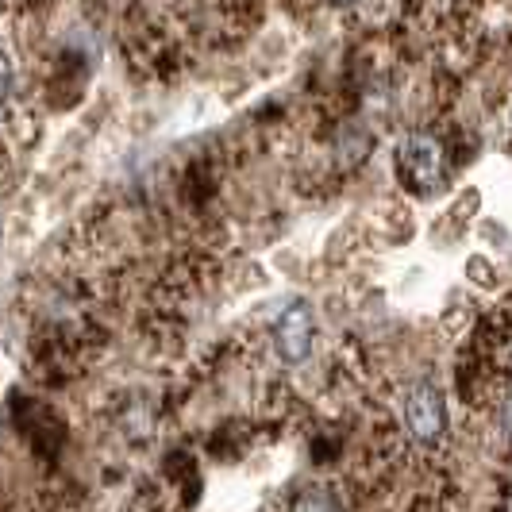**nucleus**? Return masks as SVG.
Returning <instances> with one entry per match:
<instances>
[{
  "label": "nucleus",
  "mask_w": 512,
  "mask_h": 512,
  "mask_svg": "<svg viewBox=\"0 0 512 512\" xmlns=\"http://www.w3.org/2000/svg\"><path fill=\"white\" fill-rule=\"evenodd\" d=\"M343 4H351V0H343Z\"/></svg>",
  "instance_id": "nucleus-6"
},
{
  "label": "nucleus",
  "mask_w": 512,
  "mask_h": 512,
  "mask_svg": "<svg viewBox=\"0 0 512 512\" xmlns=\"http://www.w3.org/2000/svg\"><path fill=\"white\" fill-rule=\"evenodd\" d=\"M4 89H8V58L0 51V104H4Z\"/></svg>",
  "instance_id": "nucleus-4"
},
{
  "label": "nucleus",
  "mask_w": 512,
  "mask_h": 512,
  "mask_svg": "<svg viewBox=\"0 0 512 512\" xmlns=\"http://www.w3.org/2000/svg\"><path fill=\"white\" fill-rule=\"evenodd\" d=\"M308 335H312V324H308L305 312H289L278 324V343H282L285 355H305Z\"/></svg>",
  "instance_id": "nucleus-3"
},
{
  "label": "nucleus",
  "mask_w": 512,
  "mask_h": 512,
  "mask_svg": "<svg viewBox=\"0 0 512 512\" xmlns=\"http://www.w3.org/2000/svg\"><path fill=\"white\" fill-rule=\"evenodd\" d=\"M405 170H409L412 185L420 189H436L443 181V147L432 135H412L405 143Z\"/></svg>",
  "instance_id": "nucleus-1"
},
{
  "label": "nucleus",
  "mask_w": 512,
  "mask_h": 512,
  "mask_svg": "<svg viewBox=\"0 0 512 512\" xmlns=\"http://www.w3.org/2000/svg\"><path fill=\"white\" fill-rule=\"evenodd\" d=\"M501 420H505V436L512 439V401L505 405V412H501Z\"/></svg>",
  "instance_id": "nucleus-5"
},
{
  "label": "nucleus",
  "mask_w": 512,
  "mask_h": 512,
  "mask_svg": "<svg viewBox=\"0 0 512 512\" xmlns=\"http://www.w3.org/2000/svg\"><path fill=\"white\" fill-rule=\"evenodd\" d=\"M409 428L420 443H436L447 428V416H443V397H439L432 385H420L409 401Z\"/></svg>",
  "instance_id": "nucleus-2"
}]
</instances>
